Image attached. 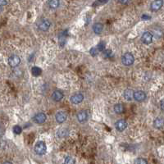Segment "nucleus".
<instances>
[{
	"instance_id": "nucleus-1",
	"label": "nucleus",
	"mask_w": 164,
	"mask_h": 164,
	"mask_svg": "<svg viewBox=\"0 0 164 164\" xmlns=\"http://www.w3.org/2000/svg\"><path fill=\"white\" fill-rule=\"evenodd\" d=\"M35 152L36 154L41 156L45 154L47 152V146L44 141H38L35 145Z\"/></svg>"
},
{
	"instance_id": "nucleus-2",
	"label": "nucleus",
	"mask_w": 164,
	"mask_h": 164,
	"mask_svg": "<svg viewBox=\"0 0 164 164\" xmlns=\"http://www.w3.org/2000/svg\"><path fill=\"white\" fill-rule=\"evenodd\" d=\"M135 62V57L131 52H126L122 57V62L124 66L129 67L134 63Z\"/></svg>"
},
{
	"instance_id": "nucleus-3",
	"label": "nucleus",
	"mask_w": 164,
	"mask_h": 164,
	"mask_svg": "<svg viewBox=\"0 0 164 164\" xmlns=\"http://www.w3.org/2000/svg\"><path fill=\"white\" fill-rule=\"evenodd\" d=\"M8 64L11 67H17L18 65L21 62V58L18 57L17 55H11L10 57H8Z\"/></svg>"
},
{
	"instance_id": "nucleus-4",
	"label": "nucleus",
	"mask_w": 164,
	"mask_h": 164,
	"mask_svg": "<svg viewBox=\"0 0 164 164\" xmlns=\"http://www.w3.org/2000/svg\"><path fill=\"white\" fill-rule=\"evenodd\" d=\"M51 22L48 19H43L39 22L38 24V28L42 31H47L48 29L50 28Z\"/></svg>"
},
{
	"instance_id": "nucleus-5",
	"label": "nucleus",
	"mask_w": 164,
	"mask_h": 164,
	"mask_svg": "<svg viewBox=\"0 0 164 164\" xmlns=\"http://www.w3.org/2000/svg\"><path fill=\"white\" fill-rule=\"evenodd\" d=\"M153 35L149 31H145L141 36V40L144 44H150L153 41Z\"/></svg>"
},
{
	"instance_id": "nucleus-6",
	"label": "nucleus",
	"mask_w": 164,
	"mask_h": 164,
	"mask_svg": "<svg viewBox=\"0 0 164 164\" xmlns=\"http://www.w3.org/2000/svg\"><path fill=\"white\" fill-rule=\"evenodd\" d=\"M34 122L37 124H43L46 122L47 120V116L45 115V113L44 112H39V113L35 114V117H33Z\"/></svg>"
},
{
	"instance_id": "nucleus-7",
	"label": "nucleus",
	"mask_w": 164,
	"mask_h": 164,
	"mask_svg": "<svg viewBox=\"0 0 164 164\" xmlns=\"http://www.w3.org/2000/svg\"><path fill=\"white\" fill-rule=\"evenodd\" d=\"M84 100V95L81 93H77V94H73L70 98L71 103L73 104H79Z\"/></svg>"
},
{
	"instance_id": "nucleus-8",
	"label": "nucleus",
	"mask_w": 164,
	"mask_h": 164,
	"mask_svg": "<svg viewBox=\"0 0 164 164\" xmlns=\"http://www.w3.org/2000/svg\"><path fill=\"white\" fill-rule=\"evenodd\" d=\"M77 120L80 123H85L88 120V112L85 110H81L77 113Z\"/></svg>"
},
{
	"instance_id": "nucleus-9",
	"label": "nucleus",
	"mask_w": 164,
	"mask_h": 164,
	"mask_svg": "<svg viewBox=\"0 0 164 164\" xmlns=\"http://www.w3.org/2000/svg\"><path fill=\"white\" fill-rule=\"evenodd\" d=\"M67 118V113L63 111L58 112H57V114H56V116H55V119H56L57 122L59 123V124L65 122Z\"/></svg>"
},
{
	"instance_id": "nucleus-10",
	"label": "nucleus",
	"mask_w": 164,
	"mask_h": 164,
	"mask_svg": "<svg viewBox=\"0 0 164 164\" xmlns=\"http://www.w3.org/2000/svg\"><path fill=\"white\" fill-rule=\"evenodd\" d=\"M163 4V1L162 0H154L152 2L150 5V9L151 11L153 12H157L159 9H161V7H162Z\"/></svg>"
},
{
	"instance_id": "nucleus-11",
	"label": "nucleus",
	"mask_w": 164,
	"mask_h": 164,
	"mask_svg": "<svg viewBox=\"0 0 164 164\" xmlns=\"http://www.w3.org/2000/svg\"><path fill=\"white\" fill-rule=\"evenodd\" d=\"M134 98L138 102H142L146 98V94L142 90H138V91L134 92Z\"/></svg>"
},
{
	"instance_id": "nucleus-12",
	"label": "nucleus",
	"mask_w": 164,
	"mask_h": 164,
	"mask_svg": "<svg viewBox=\"0 0 164 164\" xmlns=\"http://www.w3.org/2000/svg\"><path fill=\"white\" fill-rule=\"evenodd\" d=\"M115 127L118 131H123L124 130H126V128L127 127V122L123 119L118 120L116 123H115Z\"/></svg>"
},
{
	"instance_id": "nucleus-13",
	"label": "nucleus",
	"mask_w": 164,
	"mask_h": 164,
	"mask_svg": "<svg viewBox=\"0 0 164 164\" xmlns=\"http://www.w3.org/2000/svg\"><path fill=\"white\" fill-rule=\"evenodd\" d=\"M63 97L64 94L61 90H55V91L52 93V98L55 102H60V101L63 98Z\"/></svg>"
},
{
	"instance_id": "nucleus-14",
	"label": "nucleus",
	"mask_w": 164,
	"mask_h": 164,
	"mask_svg": "<svg viewBox=\"0 0 164 164\" xmlns=\"http://www.w3.org/2000/svg\"><path fill=\"white\" fill-rule=\"evenodd\" d=\"M123 97L126 100L131 101L134 98V91L132 90H126L123 93Z\"/></svg>"
},
{
	"instance_id": "nucleus-15",
	"label": "nucleus",
	"mask_w": 164,
	"mask_h": 164,
	"mask_svg": "<svg viewBox=\"0 0 164 164\" xmlns=\"http://www.w3.org/2000/svg\"><path fill=\"white\" fill-rule=\"evenodd\" d=\"M103 25L102 24V23L98 22V23H95V24L93 26V31H94V32L95 33V34H97V35L101 34L102 31H103Z\"/></svg>"
},
{
	"instance_id": "nucleus-16",
	"label": "nucleus",
	"mask_w": 164,
	"mask_h": 164,
	"mask_svg": "<svg viewBox=\"0 0 164 164\" xmlns=\"http://www.w3.org/2000/svg\"><path fill=\"white\" fill-rule=\"evenodd\" d=\"M153 127L156 129H162L163 127V120L162 117H157L153 122Z\"/></svg>"
},
{
	"instance_id": "nucleus-17",
	"label": "nucleus",
	"mask_w": 164,
	"mask_h": 164,
	"mask_svg": "<svg viewBox=\"0 0 164 164\" xmlns=\"http://www.w3.org/2000/svg\"><path fill=\"white\" fill-rule=\"evenodd\" d=\"M114 111H115V112L117 114L123 113L125 111L123 104H122V103H117V104L114 106Z\"/></svg>"
},
{
	"instance_id": "nucleus-18",
	"label": "nucleus",
	"mask_w": 164,
	"mask_h": 164,
	"mask_svg": "<svg viewBox=\"0 0 164 164\" xmlns=\"http://www.w3.org/2000/svg\"><path fill=\"white\" fill-rule=\"evenodd\" d=\"M60 0H49L48 1V7L51 9H56L59 7Z\"/></svg>"
},
{
	"instance_id": "nucleus-19",
	"label": "nucleus",
	"mask_w": 164,
	"mask_h": 164,
	"mask_svg": "<svg viewBox=\"0 0 164 164\" xmlns=\"http://www.w3.org/2000/svg\"><path fill=\"white\" fill-rule=\"evenodd\" d=\"M68 135V130L66 128H62L58 130L57 133V136L58 138H64Z\"/></svg>"
},
{
	"instance_id": "nucleus-20",
	"label": "nucleus",
	"mask_w": 164,
	"mask_h": 164,
	"mask_svg": "<svg viewBox=\"0 0 164 164\" xmlns=\"http://www.w3.org/2000/svg\"><path fill=\"white\" fill-rule=\"evenodd\" d=\"M31 73H32V75L34 77H39V76L41 75L42 70L39 67H36V66H35V67H33L32 69H31Z\"/></svg>"
},
{
	"instance_id": "nucleus-21",
	"label": "nucleus",
	"mask_w": 164,
	"mask_h": 164,
	"mask_svg": "<svg viewBox=\"0 0 164 164\" xmlns=\"http://www.w3.org/2000/svg\"><path fill=\"white\" fill-rule=\"evenodd\" d=\"M64 164H76V159L71 156H67L64 159Z\"/></svg>"
},
{
	"instance_id": "nucleus-22",
	"label": "nucleus",
	"mask_w": 164,
	"mask_h": 164,
	"mask_svg": "<svg viewBox=\"0 0 164 164\" xmlns=\"http://www.w3.org/2000/svg\"><path fill=\"white\" fill-rule=\"evenodd\" d=\"M108 1H109V0H96V1L92 4V7H98V6H101V5L106 4Z\"/></svg>"
},
{
	"instance_id": "nucleus-23",
	"label": "nucleus",
	"mask_w": 164,
	"mask_h": 164,
	"mask_svg": "<svg viewBox=\"0 0 164 164\" xmlns=\"http://www.w3.org/2000/svg\"><path fill=\"white\" fill-rule=\"evenodd\" d=\"M134 164H149L148 162H147V160L145 158H143V157H138L135 160V162H134Z\"/></svg>"
},
{
	"instance_id": "nucleus-24",
	"label": "nucleus",
	"mask_w": 164,
	"mask_h": 164,
	"mask_svg": "<svg viewBox=\"0 0 164 164\" xmlns=\"http://www.w3.org/2000/svg\"><path fill=\"white\" fill-rule=\"evenodd\" d=\"M105 47H106V43L104 41H101L99 42V44L97 46V49H98V52H103L105 49Z\"/></svg>"
},
{
	"instance_id": "nucleus-25",
	"label": "nucleus",
	"mask_w": 164,
	"mask_h": 164,
	"mask_svg": "<svg viewBox=\"0 0 164 164\" xmlns=\"http://www.w3.org/2000/svg\"><path fill=\"white\" fill-rule=\"evenodd\" d=\"M12 131H13V133H15L16 135H20V134L22 133V127H20V126H18V125H16V126L13 127Z\"/></svg>"
},
{
	"instance_id": "nucleus-26",
	"label": "nucleus",
	"mask_w": 164,
	"mask_h": 164,
	"mask_svg": "<svg viewBox=\"0 0 164 164\" xmlns=\"http://www.w3.org/2000/svg\"><path fill=\"white\" fill-rule=\"evenodd\" d=\"M103 57H106V58H108V57H111L112 55V52L110 49H106V50H103Z\"/></svg>"
},
{
	"instance_id": "nucleus-27",
	"label": "nucleus",
	"mask_w": 164,
	"mask_h": 164,
	"mask_svg": "<svg viewBox=\"0 0 164 164\" xmlns=\"http://www.w3.org/2000/svg\"><path fill=\"white\" fill-rule=\"evenodd\" d=\"M90 53L91 54V56H93V57H95V56H96V55L98 53V51L96 48H92L90 50Z\"/></svg>"
},
{
	"instance_id": "nucleus-28",
	"label": "nucleus",
	"mask_w": 164,
	"mask_h": 164,
	"mask_svg": "<svg viewBox=\"0 0 164 164\" xmlns=\"http://www.w3.org/2000/svg\"><path fill=\"white\" fill-rule=\"evenodd\" d=\"M7 4V0H0V7L5 6Z\"/></svg>"
},
{
	"instance_id": "nucleus-29",
	"label": "nucleus",
	"mask_w": 164,
	"mask_h": 164,
	"mask_svg": "<svg viewBox=\"0 0 164 164\" xmlns=\"http://www.w3.org/2000/svg\"><path fill=\"white\" fill-rule=\"evenodd\" d=\"M141 18H142V20H145V21H147V20H149L150 19V17L149 16H148L147 14H144V15L141 17Z\"/></svg>"
},
{
	"instance_id": "nucleus-30",
	"label": "nucleus",
	"mask_w": 164,
	"mask_h": 164,
	"mask_svg": "<svg viewBox=\"0 0 164 164\" xmlns=\"http://www.w3.org/2000/svg\"><path fill=\"white\" fill-rule=\"evenodd\" d=\"M118 2L122 3V4H126V3L129 2V0H118Z\"/></svg>"
},
{
	"instance_id": "nucleus-31",
	"label": "nucleus",
	"mask_w": 164,
	"mask_h": 164,
	"mask_svg": "<svg viewBox=\"0 0 164 164\" xmlns=\"http://www.w3.org/2000/svg\"><path fill=\"white\" fill-rule=\"evenodd\" d=\"M161 109H162V111H163V100L161 101Z\"/></svg>"
},
{
	"instance_id": "nucleus-32",
	"label": "nucleus",
	"mask_w": 164,
	"mask_h": 164,
	"mask_svg": "<svg viewBox=\"0 0 164 164\" xmlns=\"http://www.w3.org/2000/svg\"><path fill=\"white\" fill-rule=\"evenodd\" d=\"M2 164H12V162H9V161H6V162H4Z\"/></svg>"
},
{
	"instance_id": "nucleus-33",
	"label": "nucleus",
	"mask_w": 164,
	"mask_h": 164,
	"mask_svg": "<svg viewBox=\"0 0 164 164\" xmlns=\"http://www.w3.org/2000/svg\"><path fill=\"white\" fill-rule=\"evenodd\" d=\"M2 7H0V13L2 12Z\"/></svg>"
},
{
	"instance_id": "nucleus-34",
	"label": "nucleus",
	"mask_w": 164,
	"mask_h": 164,
	"mask_svg": "<svg viewBox=\"0 0 164 164\" xmlns=\"http://www.w3.org/2000/svg\"><path fill=\"white\" fill-rule=\"evenodd\" d=\"M1 127H2V124L0 123V129H1Z\"/></svg>"
}]
</instances>
